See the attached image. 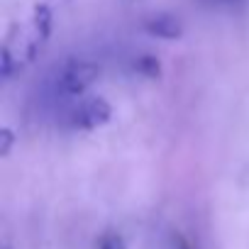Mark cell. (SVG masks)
<instances>
[{
	"label": "cell",
	"mask_w": 249,
	"mask_h": 249,
	"mask_svg": "<svg viewBox=\"0 0 249 249\" xmlns=\"http://www.w3.org/2000/svg\"><path fill=\"white\" fill-rule=\"evenodd\" d=\"M100 76V66L93 61H83V59H73L66 61L61 66V71L56 73V93L61 95H81L86 93Z\"/></svg>",
	"instance_id": "6da1fadb"
},
{
	"label": "cell",
	"mask_w": 249,
	"mask_h": 249,
	"mask_svg": "<svg viewBox=\"0 0 249 249\" xmlns=\"http://www.w3.org/2000/svg\"><path fill=\"white\" fill-rule=\"evenodd\" d=\"M112 117V107L103 98H90L83 105H78L71 115V127L73 130H98L107 124Z\"/></svg>",
	"instance_id": "7a4b0ae2"
},
{
	"label": "cell",
	"mask_w": 249,
	"mask_h": 249,
	"mask_svg": "<svg viewBox=\"0 0 249 249\" xmlns=\"http://www.w3.org/2000/svg\"><path fill=\"white\" fill-rule=\"evenodd\" d=\"M144 30L152 35V37H161V39H178L183 27L181 22L174 18V15H154L147 20Z\"/></svg>",
	"instance_id": "3957f363"
},
{
	"label": "cell",
	"mask_w": 249,
	"mask_h": 249,
	"mask_svg": "<svg viewBox=\"0 0 249 249\" xmlns=\"http://www.w3.org/2000/svg\"><path fill=\"white\" fill-rule=\"evenodd\" d=\"M135 69L142 73V76H147V78H159V73H161V69H159V61L154 59V56H140L137 59V64H135Z\"/></svg>",
	"instance_id": "277c9868"
},
{
	"label": "cell",
	"mask_w": 249,
	"mask_h": 249,
	"mask_svg": "<svg viewBox=\"0 0 249 249\" xmlns=\"http://www.w3.org/2000/svg\"><path fill=\"white\" fill-rule=\"evenodd\" d=\"M13 142H15V135H13V130H8V127H3V130H0V154H3V157H8V154H10V147H13Z\"/></svg>",
	"instance_id": "5b68a950"
},
{
	"label": "cell",
	"mask_w": 249,
	"mask_h": 249,
	"mask_svg": "<svg viewBox=\"0 0 249 249\" xmlns=\"http://www.w3.org/2000/svg\"><path fill=\"white\" fill-rule=\"evenodd\" d=\"M98 249H127V247H124V239L120 234H105Z\"/></svg>",
	"instance_id": "8992f818"
},
{
	"label": "cell",
	"mask_w": 249,
	"mask_h": 249,
	"mask_svg": "<svg viewBox=\"0 0 249 249\" xmlns=\"http://www.w3.org/2000/svg\"><path fill=\"white\" fill-rule=\"evenodd\" d=\"M171 244H174V249H191V244L176 232V234H171Z\"/></svg>",
	"instance_id": "52a82bcc"
}]
</instances>
